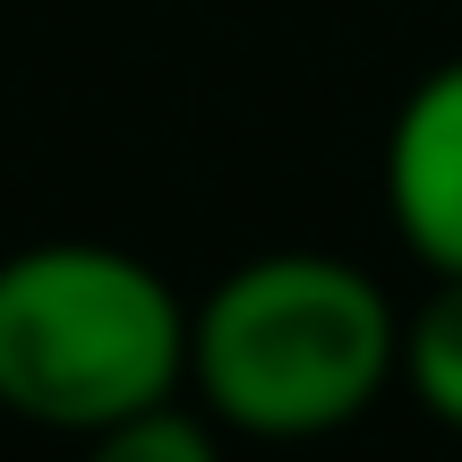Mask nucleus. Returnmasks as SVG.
<instances>
[{
	"label": "nucleus",
	"mask_w": 462,
	"mask_h": 462,
	"mask_svg": "<svg viewBox=\"0 0 462 462\" xmlns=\"http://www.w3.org/2000/svg\"><path fill=\"white\" fill-rule=\"evenodd\" d=\"M402 317L351 257L274 248L231 265L189 309V385L215 429L300 446L334 437L394 385Z\"/></svg>",
	"instance_id": "obj_1"
},
{
	"label": "nucleus",
	"mask_w": 462,
	"mask_h": 462,
	"mask_svg": "<svg viewBox=\"0 0 462 462\" xmlns=\"http://www.w3.org/2000/svg\"><path fill=\"white\" fill-rule=\"evenodd\" d=\"M189 385V300L112 240H34L0 265V411L60 437Z\"/></svg>",
	"instance_id": "obj_2"
},
{
	"label": "nucleus",
	"mask_w": 462,
	"mask_h": 462,
	"mask_svg": "<svg viewBox=\"0 0 462 462\" xmlns=\"http://www.w3.org/2000/svg\"><path fill=\"white\" fill-rule=\"evenodd\" d=\"M385 215L429 274H462V60L429 69L385 129Z\"/></svg>",
	"instance_id": "obj_3"
},
{
	"label": "nucleus",
	"mask_w": 462,
	"mask_h": 462,
	"mask_svg": "<svg viewBox=\"0 0 462 462\" xmlns=\"http://www.w3.org/2000/svg\"><path fill=\"white\" fill-rule=\"evenodd\" d=\"M402 385L446 429H462V274H437V291L402 317Z\"/></svg>",
	"instance_id": "obj_4"
},
{
	"label": "nucleus",
	"mask_w": 462,
	"mask_h": 462,
	"mask_svg": "<svg viewBox=\"0 0 462 462\" xmlns=\"http://www.w3.org/2000/svg\"><path fill=\"white\" fill-rule=\"evenodd\" d=\"M78 446H86V462H223L215 420L189 411L180 394H171V402H146V411L112 420V429L78 437Z\"/></svg>",
	"instance_id": "obj_5"
}]
</instances>
